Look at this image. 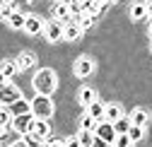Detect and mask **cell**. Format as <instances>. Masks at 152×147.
Instances as JSON below:
<instances>
[{
	"label": "cell",
	"instance_id": "cell-1",
	"mask_svg": "<svg viewBox=\"0 0 152 147\" xmlns=\"http://www.w3.org/2000/svg\"><path fill=\"white\" fill-rule=\"evenodd\" d=\"M31 84H34V89H36V94L48 97V94L56 92V87H58V77H56V72H53L51 68H44V70H39V72L34 75Z\"/></svg>",
	"mask_w": 152,
	"mask_h": 147
},
{
	"label": "cell",
	"instance_id": "cell-2",
	"mask_svg": "<svg viewBox=\"0 0 152 147\" xmlns=\"http://www.w3.org/2000/svg\"><path fill=\"white\" fill-rule=\"evenodd\" d=\"M31 114H34V118L48 121V118L53 116V104H51V99L44 97V94H36L34 101H31Z\"/></svg>",
	"mask_w": 152,
	"mask_h": 147
},
{
	"label": "cell",
	"instance_id": "cell-3",
	"mask_svg": "<svg viewBox=\"0 0 152 147\" xmlns=\"http://www.w3.org/2000/svg\"><path fill=\"white\" fill-rule=\"evenodd\" d=\"M63 34H65V24H63V22H58V20L46 22V27H44V36H46L51 44L63 41Z\"/></svg>",
	"mask_w": 152,
	"mask_h": 147
},
{
	"label": "cell",
	"instance_id": "cell-4",
	"mask_svg": "<svg viewBox=\"0 0 152 147\" xmlns=\"http://www.w3.org/2000/svg\"><path fill=\"white\" fill-rule=\"evenodd\" d=\"M17 99H22V92L17 89L15 84H5V87H0V104L3 106H10V104H15Z\"/></svg>",
	"mask_w": 152,
	"mask_h": 147
},
{
	"label": "cell",
	"instance_id": "cell-5",
	"mask_svg": "<svg viewBox=\"0 0 152 147\" xmlns=\"http://www.w3.org/2000/svg\"><path fill=\"white\" fill-rule=\"evenodd\" d=\"M44 27H46V22L41 20V17H36V15H27V22H24V31H27L29 36L44 34Z\"/></svg>",
	"mask_w": 152,
	"mask_h": 147
},
{
	"label": "cell",
	"instance_id": "cell-6",
	"mask_svg": "<svg viewBox=\"0 0 152 147\" xmlns=\"http://www.w3.org/2000/svg\"><path fill=\"white\" fill-rule=\"evenodd\" d=\"M94 135H97V138H102V140H106L109 145H113V140H116V130H113V123H109V121H99V125H97V130H94Z\"/></svg>",
	"mask_w": 152,
	"mask_h": 147
},
{
	"label": "cell",
	"instance_id": "cell-7",
	"mask_svg": "<svg viewBox=\"0 0 152 147\" xmlns=\"http://www.w3.org/2000/svg\"><path fill=\"white\" fill-rule=\"evenodd\" d=\"M34 123V114H24V116H12V128L17 133H29V128Z\"/></svg>",
	"mask_w": 152,
	"mask_h": 147
},
{
	"label": "cell",
	"instance_id": "cell-8",
	"mask_svg": "<svg viewBox=\"0 0 152 147\" xmlns=\"http://www.w3.org/2000/svg\"><path fill=\"white\" fill-rule=\"evenodd\" d=\"M92 72H94V60L87 58V56L77 58V63H75V75L77 77H89Z\"/></svg>",
	"mask_w": 152,
	"mask_h": 147
},
{
	"label": "cell",
	"instance_id": "cell-9",
	"mask_svg": "<svg viewBox=\"0 0 152 147\" xmlns=\"http://www.w3.org/2000/svg\"><path fill=\"white\" fill-rule=\"evenodd\" d=\"M29 133L36 135V138H41V140H46L48 133H51V125H48V121H44V118H34V123H31V128H29Z\"/></svg>",
	"mask_w": 152,
	"mask_h": 147
},
{
	"label": "cell",
	"instance_id": "cell-10",
	"mask_svg": "<svg viewBox=\"0 0 152 147\" xmlns=\"http://www.w3.org/2000/svg\"><path fill=\"white\" fill-rule=\"evenodd\" d=\"M15 63H17V68H20V70H29V68L36 65V56H34L31 51H22L20 56H17Z\"/></svg>",
	"mask_w": 152,
	"mask_h": 147
},
{
	"label": "cell",
	"instance_id": "cell-11",
	"mask_svg": "<svg viewBox=\"0 0 152 147\" xmlns=\"http://www.w3.org/2000/svg\"><path fill=\"white\" fill-rule=\"evenodd\" d=\"M7 108H10L12 116H24V114H31V101H27V99H17V101L10 104Z\"/></svg>",
	"mask_w": 152,
	"mask_h": 147
},
{
	"label": "cell",
	"instance_id": "cell-12",
	"mask_svg": "<svg viewBox=\"0 0 152 147\" xmlns=\"http://www.w3.org/2000/svg\"><path fill=\"white\" fill-rule=\"evenodd\" d=\"M53 17H56V20H58V22H63V24H68V20H70V5L68 3H56L53 5Z\"/></svg>",
	"mask_w": 152,
	"mask_h": 147
},
{
	"label": "cell",
	"instance_id": "cell-13",
	"mask_svg": "<svg viewBox=\"0 0 152 147\" xmlns=\"http://www.w3.org/2000/svg\"><path fill=\"white\" fill-rule=\"evenodd\" d=\"M118 118H123V108H121L118 104H106V108H104V121L116 123Z\"/></svg>",
	"mask_w": 152,
	"mask_h": 147
},
{
	"label": "cell",
	"instance_id": "cell-14",
	"mask_svg": "<svg viewBox=\"0 0 152 147\" xmlns=\"http://www.w3.org/2000/svg\"><path fill=\"white\" fill-rule=\"evenodd\" d=\"M82 31H85V29H82L77 22H68V24H65V34H63V39H65V41H77L80 36H82Z\"/></svg>",
	"mask_w": 152,
	"mask_h": 147
},
{
	"label": "cell",
	"instance_id": "cell-15",
	"mask_svg": "<svg viewBox=\"0 0 152 147\" xmlns=\"http://www.w3.org/2000/svg\"><path fill=\"white\" fill-rule=\"evenodd\" d=\"M147 121H150V114L145 111V108H135V111L130 114V123H133V125L145 128V125H147Z\"/></svg>",
	"mask_w": 152,
	"mask_h": 147
},
{
	"label": "cell",
	"instance_id": "cell-16",
	"mask_svg": "<svg viewBox=\"0 0 152 147\" xmlns=\"http://www.w3.org/2000/svg\"><path fill=\"white\" fill-rule=\"evenodd\" d=\"M77 99H80V104L87 108L92 101H97V92H94L92 87H82V89H80V97H77Z\"/></svg>",
	"mask_w": 152,
	"mask_h": 147
},
{
	"label": "cell",
	"instance_id": "cell-17",
	"mask_svg": "<svg viewBox=\"0 0 152 147\" xmlns=\"http://www.w3.org/2000/svg\"><path fill=\"white\" fill-rule=\"evenodd\" d=\"M104 108H106V104H102V101L97 99V101H92V104L87 106V114L94 116L97 121H104Z\"/></svg>",
	"mask_w": 152,
	"mask_h": 147
},
{
	"label": "cell",
	"instance_id": "cell-18",
	"mask_svg": "<svg viewBox=\"0 0 152 147\" xmlns=\"http://www.w3.org/2000/svg\"><path fill=\"white\" fill-rule=\"evenodd\" d=\"M24 22H27V15H22L20 10L12 12V15L7 17V24H10L12 29H24Z\"/></svg>",
	"mask_w": 152,
	"mask_h": 147
},
{
	"label": "cell",
	"instance_id": "cell-19",
	"mask_svg": "<svg viewBox=\"0 0 152 147\" xmlns=\"http://www.w3.org/2000/svg\"><path fill=\"white\" fill-rule=\"evenodd\" d=\"M147 17V10H145V3H135L130 7V20H135V22H140V20H145Z\"/></svg>",
	"mask_w": 152,
	"mask_h": 147
},
{
	"label": "cell",
	"instance_id": "cell-20",
	"mask_svg": "<svg viewBox=\"0 0 152 147\" xmlns=\"http://www.w3.org/2000/svg\"><path fill=\"white\" fill-rule=\"evenodd\" d=\"M97 125H99V121L94 116H89V114H85L80 118V130H97Z\"/></svg>",
	"mask_w": 152,
	"mask_h": 147
},
{
	"label": "cell",
	"instance_id": "cell-21",
	"mask_svg": "<svg viewBox=\"0 0 152 147\" xmlns=\"http://www.w3.org/2000/svg\"><path fill=\"white\" fill-rule=\"evenodd\" d=\"M0 72H3V75L10 80L15 72H20V68H17V63H15V60H3V63H0Z\"/></svg>",
	"mask_w": 152,
	"mask_h": 147
},
{
	"label": "cell",
	"instance_id": "cell-22",
	"mask_svg": "<svg viewBox=\"0 0 152 147\" xmlns=\"http://www.w3.org/2000/svg\"><path fill=\"white\" fill-rule=\"evenodd\" d=\"M142 135H145V128H140V125H133V123H130V128H128V138H130V142H138V140H142Z\"/></svg>",
	"mask_w": 152,
	"mask_h": 147
},
{
	"label": "cell",
	"instance_id": "cell-23",
	"mask_svg": "<svg viewBox=\"0 0 152 147\" xmlns=\"http://www.w3.org/2000/svg\"><path fill=\"white\" fill-rule=\"evenodd\" d=\"M94 20H97V17H94V15H89V12H82L80 17H77V20H75V22H77L82 29H89L92 24H94Z\"/></svg>",
	"mask_w": 152,
	"mask_h": 147
},
{
	"label": "cell",
	"instance_id": "cell-24",
	"mask_svg": "<svg viewBox=\"0 0 152 147\" xmlns=\"http://www.w3.org/2000/svg\"><path fill=\"white\" fill-rule=\"evenodd\" d=\"M77 140H80L82 147H89L92 140H94V130H80V133H77Z\"/></svg>",
	"mask_w": 152,
	"mask_h": 147
},
{
	"label": "cell",
	"instance_id": "cell-25",
	"mask_svg": "<svg viewBox=\"0 0 152 147\" xmlns=\"http://www.w3.org/2000/svg\"><path fill=\"white\" fill-rule=\"evenodd\" d=\"M128 128H130V118H126V116L113 123V130H116V135H118V133H128Z\"/></svg>",
	"mask_w": 152,
	"mask_h": 147
},
{
	"label": "cell",
	"instance_id": "cell-26",
	"mask_svg": "<svg viewBox=\"0 0 152 147\" xmlns=\"http://www.w3.org/2000/svg\"><path fill=\"white\" fill-rule=\"evenodd\" d=\"M22 140L27 142V147H44V140H41V138H36V135H31V133H24Z\"/></svg>",
	"mask_w": 152,
	"mask_h": 147
},
{
	"label": "cell",
	"instance_id": "cell-27",
	"mask_svg": "<svg viewBox=\"0 0 152 147\" xmlns=\"http://www.w3.org/2000/svg\"><path fill=\"white\" fill-rule=\"evenodd\" d=\"M113 145H116V147H130L133 142H130L128 133H118V135H116V140H113Z\"/></svg>",
	"mask_w": 152,
	"mask_h": 147
},
{
	"label": "cell",
	"instance_id": "cell-28",
	"mask_svg": "<svg viewBox=\"0 0 152 147\" xmlns=\"http://www.w3.org/2000/svg\"><path fill=\"white\" fill-rule=\"evenodd\" d=\"M0 125H12V114H10V108H3V106H0Z\"/></svg>",
	"mask_w": 152,
	"mask_h": 147
},
{
	"label": "cell",
	"instance_id": "cell-29",
	"mask_svg": "<svg viewBox=\"0 0 152 147\" xmlns=\"http://www.w3.org/2000/svg\"><path fill=\"white\" fill-rule=\"evenodd\" d=\"M44 147H65V140H53V138H46V140H44Z\"/></svg>",
	"mask_w": 152,
	"mask_h": 147
},
{
	"label": "cell",
	"instance_id": "cell-30",
	"mask_svg": "<svg viewBox=\"0 0 152 147\" xmlns=\"http://www.w3.org/2000/svg\"><path fill=\"white\" fill-rule=\"evenodd\" d=\"M65 147H82V145H80L77 135H72V138H65Z\"/></svg>",
	"mask_w": 152,
	"mask_h": 147
},
{
	"label": "cell",
	"instance_id": "cell-31",
	"mask_svg": "<svg viewBox=\"0 0 152 147\" xmlns=\"http://www.w3.org/2000/svg\"><path fill=\"white\" fill-rule=\"evenodd\" d=\"M10 15H12V7H10V5H3V7H0V20H7Z\"/></svg>",
	"mask_w": 152,
	"mask_h": 147
},
{
	"label": "cell",
	"instance_id": "cell-32",
	"mask_svg": "<svg viewBox=\"0 0 152 147\" xmlns=\"http://www.w3.org/2000/svg\"><path fill=\"white\" fill-rule=\"evenodd\" d=\"M89 147H109V142L106 140H102V138H97V135H94V140H92V145Z\"/></svg>",
	"mask_w": 152,
	"mask_h": 147
},
{
	"label": "cell",
	"instance_id": "cell-33",
	"mask_svg": "<svg viewBox=\"0 0 152 147\" xmlns=\"http://www.w3.org/2000/svg\"><path fill=\"white\" fill-rule=\"evenodd\" d=\"M145 10H147V17H152V0H147V3H145Z\"/></svg>",
	"mask_w": 152,
	"mask_h": 147
},
{
	"label": "cell",
	"instance_id": "cell-34",
	"mask_svg": "<svg viewBox=\"0 0 152 147\" xmlns=\"http://www.w3.org/2000/svg\"><path fill=\"white\" fill-rule=\"evenodd\" d=\"M5 84H7V77L3 75V72H0V87H5Z\"/></svg>",
	"mask_w": 152,
	"mask_h": 147
},
{
	"label": "cell",
	"instance_id": "cell-35",
	"mask_svg": "<svg viewBox=\"0 0 152 147\" xmlns=\"http://www.w3.org/2000/svg\"><path fill=\"white\" fill-rule=\"evenodd\" d=\"M12 147H27V142H24V140H17V142H15Z\"/></svg>",
	"mask_w": 152,
	"mask_h": 147
},
{
	"label": "cell",
	"instance_id": "cell-36",
	"mask_svg": "<svg viewBox=\"0 0 152 147\" xmlns=\"http://www.w3.org/2000/svg\"><path fill=\"white\" fill-rule=\"evenodd\" d=\"M147 34L152 36V20H150V24H147Z\"/></svg>",
	"mask_w": 152,
	"mask_h": 147
},
{
	"label": "cell",
	"instance_id": "cell-37",
	"mask_svg": "<svg viewBox=\"0 0 152 147\" xmlns=\"http://www.w3.org/2000/svg\"><path fill=\"white\" fill-rule=\"evenodd\" d=\"M99 3H102V5H109V3H111V0H99Z\"/></svg>",
	"mask_w": 152,
	"mask_h": 147
},
{
	"label": "cell",
	"instance_id": "cell-38",
	"mask_svg": "<svg viewBox=\"0 0 152 147\" xmlns=\"http://www.w3.org/2000/svg\"><path fill=\"white\" fill-rule=\"evenodd\" d=\"M3 5H7V0H0V7H3Z\"/></svg>",
	"mask_w": 152,
	"mask_h": 147
},
{
	"label": "cell",
	"instance_id": "cell-39",
	"mask_svg": "<svg viewBox=\"0 0 152 147\" xmlns=\"http://www.w3.org/2000/svg\"><path fill=\"white\" fill-rule=\"evenodd\" d=\"M109 147H116V145H109Z\"/></svg>",
	"mask_w": 152,
	"mask_h": 147
},
{
	"label": "cell",
	"instance_id": "cell-40",
	"mask_svg": "<svg viewBox=\"0 0 152 147\" xmlns=\"http://www.w3.org/2000/svg\"><path fill=\"white\" fill-rule=\"evenodd\" d=\"M113 3H118V0H113Z\"/></svg>",
	"mask_w": 152,
	"mask_h": 147
},
{
	"label": "cell",
	"instance_id": "cell-41",
	"mask_svg": "<svg viewBox=\"0 0 152 147\" xmlns=\"http://www.w3.org/2000/svg\"><path fill=\"white\" fill-rule=\"evenodd\" d=\"M0 147H3V145H0Z\"/></svg>",
	"mask_w": 152,
	"mask_h": 147
}]
</instances>
